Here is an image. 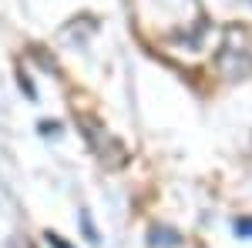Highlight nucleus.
<instances>
[{
    "label": "nucleus",
    "instance_id": "nucleus-2",
    "mask_svg": "<svg viewBox=\"0 0 252 248\" xmlns=\"http://www.w3.org/2000/svg\"><path fill=\"white\" fill-rule=\"evenodd\" d=\"M47 242H51V245H54V248H67V245H64V242H61V238H58V235H47Z\"/></svg>",
    "mask_w": 252,
    "mask_h": 248
},
{
    "label": "nucleus",
    "instance_id": "nucleus-1",
    "mask_svg": "<svg viewBox=\"0 0 252 248\" xmlns=\"http://www.w3.org/2000/svg\"><path fill=\"white\" fill-rule=\"evenodd\" d=\"M235 231H239V235H252V218H242V221H235Z\"/></svg>",
    "mask_w": 252,
    "mask_h": 248
}]
</instances>
